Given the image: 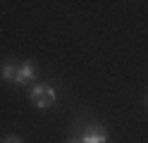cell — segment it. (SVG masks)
Returning a JSON list of instances; mask_svg holds the SVG:
<instances>
[{
    "instance_id": "6da1fadb",
    "label": "cell",
    "mask_w": 148,
    "mask_h": 143,
    "mask_svg": "<svg viewBox=\"0 0 148 143\" xmlns=\"http://www.w3.org/2000/svg\"><path fill=\"white\" fill-rule=\"evenodd\" d=\"M31 100L36 103V107H50V105H55L58 95H55V91L50 88V86L38 83V86L31 88Z\"/></svg>"
},
{
    "instance_id": "7a4b0ae2",
    "label": "cell",
    "mask_w": 148,
    "mask_h": 143,
    "mask_svg": "<svg viewBox=\"0 0 148 143\" xmlns=\"http://www.w3.org/2000/svg\"><path fill=\"white\" fill-rule=\"evenodd\" d=\"M81 143H108V136H105V131L103 129H98V127H88L84 133H81Z\"/></svg>"
},
{
    "instance_id": "3957f363",
    "label": "cell",
    "mask_w": 148,
    "mask_h": 143,
    "mask_svg": "<svg viewBox=\"0 0 148 143\" xmlns=\"http://www.w3.org/2000/svg\"><path fill=\"white\" fill-rule=\"evenodd\" d=\"M31 79H36L34 64H31V62H22V67H19V76H17V83H26V81H31Z\"/></svg>"
},
{
    "instance_id": "277c9868",
    "label": "cell",
    "mask_w": 148,
    "mask_h": 143,
    "mask_svg": "<svg viewBox=\"0 0 148 143\" xmlns=\"http://www.w3.org/2000/svg\"><path fill=\"white\" fill-rule=\"evenodd\" d=\"M0 76H3L5 81H17V76H19V69H17L14 64H5L3 69H0Z\"/></svg>"
},
{
    "instance_id": "5b68a950",
    "label": "cell",
    "mask_w": 148,
    "mask_h": 143,
    "mask_svg": "<svg viewBox=\"0 0 148 143\" xmlns=\"http://www.w3.org/2000/svg\"><path fill=\"white\" fill-rule=\"evenodd\" d=\"M3 143H22V138H19V136H7Z\"/></svg>"
},
{
    "instance_id": "8992f818",
    "label": "cell",
    "mask_w": 148,
    "mask_h": 143,
    "mask_svg": "<svg viewBox=\"0 0 148 143\" xmlns=\"http://www.w3.org/2000/svg\"><path fill=\"white\" fill-rule=\"evenodd\" d=\"M67 143H81V141H77V138H69V141H67Z\"/></svg>"
}]
</instances>
